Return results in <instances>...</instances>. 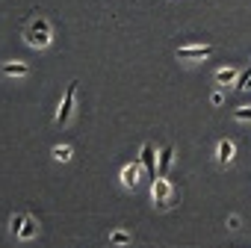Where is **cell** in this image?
Returning <instances> with one entry per match:
<instances>
[{
  "label": "cell",
  "instance_id": "cell-12",
  "mask_svg": "<svg viewBox=\"0 0 251 248\" xmlns=\"http://www.w3.org/2000/svg\"><path fill=\"white\" fill-rule=\"evenodd\" d=\"M53 160L68 163V160H71V148H68V145H56V148H53Z\"/></svg>",
  "mask_w": 251,
  "mask_h": 248
},
{
  "label": "cell",
  "instance_id": "cell-3",
  "mask_svg": "<svg viewBox=\"0 0 251 248\" xmlns=\"http://www.w3.org/2000/svg\"><path fill=\"white\" fill-rule=\"evenodd\" d=\"M139 177H142V160H133L130 166H124L121 183L127 186V189H136V186H139Z\"/></svg>",
  "mask_w": 251,
  "mask_h": 248
},
{
  "label": "cell",
  "instance_id": "cell-11",
  "mask_svg": "<svg viewBox=\"0 0 251 248\" xmlns=\"http://www.w3.org/2000/svg\"><path fill=\"white\" fill-rule=\"evenodd\" d=\"M27 216H30V213H15V216L9 219V230H12V236H18V233H21V227H24Z\"/></svg>",
  "mask_w": 251,
  "mask_h": 248
},
{
  "label": "cell",
  "instance_id": "cell-15",
  "mask_svg": "<svg viewBox=\"0 0 251 248\" xmlns=\"http://www.w3.org/2000/svg\"><path fill=\"white\" fill-rule=\"evenodd\" d=\"M233 118H236V121H251V106H242V109H233Z\"/></svg>",
  "mask_w": 251,
  "mask_h": 248
},
{
  "label": "cell",
  "instance_id": "cell-6",
  "mask_svg": "<svg viewBox=\"0 0 251 248\" xmlns=\"http://www.w3.org/2000/svg\"><path fill=\"white\" fill-rule=\"evenodd\" d=\"M210 53H213L210 45H204V48H177V59H204Z\"/></svg>",
  "mask_w": 251,
  "mask_h": 248
},
{
  "label": "cell",
  "instance_id": "cell-8",
  "mask_svg": "<svg viewBox=\"0 0 251 248\" xmlns=\"http://www.w3.org/2000/svg\"><path fill=\"white\" fill-rule=\"evenodd\" d=\"M230 160H233V145L227 139H222L219 142V166H227Z\"/></svg>",
  "mask_w": 251,
  "mask_h": 248
},
{
  "label": "cell",
  "instance_id": "cell-14",
  "mask_svg": "<svg viewBox=\"0 0 251 248\" xmlns=\"http://www.w3.org/2000/svg\"><path fill=\"white\" fill-rule=\"evenodd\" d=\"M233 77H236L233 68H222V71H216V83H230Z\"/></svg>",
  "mask_w": 251,
  "mask_h": 248
},
{
  "label": "cell",
  "instance_id": "cell-10",
  "mask_svg": "<svg viewBox=\"0 0 251 248\" xmlns=\"http://www.w3.org/2000/svg\"><path fill=\"white\" fill-rule=\"evenodd\" d=\"M172 157H175V148H172V145H166V148H163V154H160V177L169 172V166H172Z\"/></svg>",
  "mask_w": 251,
  "mask_h": 248
},
{
  "label": "cell",
  "instance_id": "cell-2",
  "mask_svg": "<svg viewBox=\"0 0 251 248\" xmlns=\"http://www.w3.org/2000/svg\"><path fill=\"white\" fill-rule=\"evenodd\" d=\"M77 80H71L68 83V89H65V98H62V103H59V112H56V124L59 127H65L68 124V118H71V112H74V100H77Z\"/></svg>",
  "mask_w": 251,
  "mask_h": 248
},
{
  "label": "cell",
  "instance_id": "cell-13",
  "mask_svg": "<svg viewBox=\"0 0 251 248\" xmlns=\"http://www.w3.org/2000/svg\"><path fill=\"white\" fill-rule=\"evenodd\" d=\"M109 242H112V245H127V242H130V233H127V230H112Z\"/></svg>",
  "mask_w": 251,
  "mask_h": 248
},
{
  "label": "cell",
  "instance_id": "cell-9",
  "mask_svg": "<svg viewBox=\"0 0 251 248\" xmlns=\"http://www.w3.org/2000/svg\"><path fill=\"white\" fill-rule=\"evenodd\" d=\"M39 233V222L33 219V216H27V222H24V227H21V233H18V239H33Z\"/></svg>",
  "mask_w": 251,
  "mask_h": 248
},
{
  "label": "cell",
  "instance_id": "cell-4",
  "mask_svg": "<svg viewBox=\"0 0 251 248\" xmlns=\"http://www.w3.org/2000/svg\"><path fill=\"white\" fill-rule=\"evenodd\" d=\"M151 195H154V204H157V207H169V198H172V186H169V180L154 177V189H151Z\"/></svg>",
  "mask_w": 251,
  "mask_h": 248
},
{
  "label": "cell",
  "instance_id": "cell-1",
  "mask_svg": "<svg viewBox=\"0 0 251 248\" xmlns=\"http://www.w3.org/2000/svg\"><path fill=\"white\" fill-rule=\"evenodd\" d=\"M24 39H27V45L30 48H48L50 45V24L42 18V15H36L33 21H27V27H24Z\"/></svg>",
  "mask_w": 251,
  "mask_h": 248
},
{
  "label": "cell",
  "instance_id": "cell-7",
  "mask_svg": "<svg viewBox=\"0 0 251 248\" xmlns=\"http://www.w3.org/2000/svg\"><path fill=\"white\" fill-rule=\"evenodd\" d=\"M0 68H3L6 77H27L30 74V65L27 62H3Z\"/></svg>",
  "mask_w": 251,
  "mask_h": 248
},
{
  "label": "cell",
  "instance_id": "cell-16",
  "mask_svg": "<svg viewBox=\"0 0 251 248\" xmlns=\"http://www.w3.org/2000/svg\"><path fill=\"white\" fill-rule=\"evenodd\" d=\"M245 86H251V68H248V71L236 80V86H233V89H245Z\"/></svg>",
  "mask_w": 251,
  "mask_h": 248
},
{
  "label": "cell",
  "instance_id": "cell-5",
  "mask_svg": "<svg viewBox=\"0 0 251 248\" xmlns=\"http://www.w3.org/2000/svg\"><path fill=\"white\" fill-rule=\"evenodd\" d=\"M139 160H142V169L148 172V177L154 180V177H157V157H154V145H142Z\"/></svg>",
  "mask_w": 251,
  "mask_h": 248
}]
</instances>
